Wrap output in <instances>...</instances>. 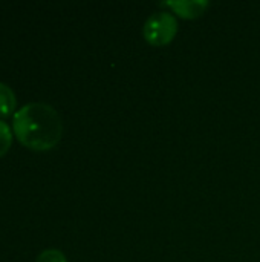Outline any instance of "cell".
Segmentation results:
<instances>
[{
    "instance_id": "obj_1",
    "label": "cell",
    "mask_w": 260,
    "mask_h": 262,
    "mask_svg": "<svg viewBox=\"0 0 260 262\" xmlns=\"http://www.w3.org/2000/svg\"><path fill=\"white\" fill-rule=\"evenodd\" d=\"M17 140L31 150H51L63 135V121L58 112L46 103H28L12 117Z\"/></svg>"
},
{
    "instance_id": "obj_2",
    "label": "cell",
    "mask_w": 260,
    "mask_h": 262,
    "mask_svg": "<svg viewBox=\"0 0 260 262\" xmlns=\"http://www.w3.org/2000/svg\"><path fill=\"white\" fill-rule=\"evenodd\" d=\"M178 34V20L169 11L152 14L143 28L144 40L152 46H166Z\"/></svg>"
},
{
    "instance_id": "obj_3",
    "label": "cell",
    "mask_w": 260,
    "mask_h": 262,
    "mask_svg": "<svg viewBox=\"0 0 260 262\" xmlns=\"http://www.w3.org/2000/svg\"><path fill=\"white\" fill-rule=\"evenodd\" d=\"M161 5L170 8L173 12H176L182 18L201 17L208 8V2H204V0H169Z\"/></svg>"
},
{
    "instance_id": "obj_4",
    "label": "cell",
    "mask_w": 260,
    "mask_h": 262,
    "mask_svg": "<svg viewBox=\"0 0 260 262\" xmlns=\"http://www.w3.org/2000/svg\"><path fill=\"white\" fill-rule=\"evenodd\" d=\"M15 95L12 92V89L5 84L0 83V117H8L12 114V111L15 109Z\"/></svg>"
},
{
    "instance_id": "obj_5",
    "label": "cell",
    "mask_w": 260,
    "mask_h": 262,
    "mask_svg": "<svg viewBox=\"0 0 260 262\" xmlns=\"http://www.w3.org/2000/svg\"><path fill=\"white\" fill-rule=\"evenodd\" d=\"M11 143H12L11 129H9V126L5 121L0 120V157H3L8 152Z\"/></svg>"
},
{
    "instance_id": "obj_6",
    "label": "cell",
    "mask_w": 260,
    "mask_h": 262,
    "mask_svg": "<svg viewBox=\"0 0 260 262\" xmlns=\"http://www.w3.org/2000/svg\"><path fill=\"white\" fill-rule=\"evenodd\" d=\"M35 262H67V259H66V256L60 250H57V249H48V250L41 252L37 256Z\"/></svg>"
}]
</instances>
